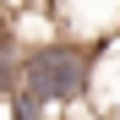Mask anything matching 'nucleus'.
<instances>
[{"label":"nucleus","instance_id":"1","mask_svg":"<svg viewBox=\"0 0 120 120\" xmlns=\"http://www.w3.org/2000/svg\"><path fill=\"white\" fill-rule=\"evenodd\" d=\"M93 49L98 44H87V38H38V44H27V55H22V87L49 115L87 104Z\"/></svg>","mask_w":120,"mask_h":120},{"label":"nucleus","instance_id":"2","mask_svg":"<svg viewBox=\"0 0 120 120\" xmlns=\"http://www.w3.org/2000/svg\"><path fill=\"white\" fill-rule=\"evenodd\" d=\"M22 55H27V44H22L6 22H0V104L22 87Z\"/></svg>","mask_w":120,"mask_h":120}]
</instances>
